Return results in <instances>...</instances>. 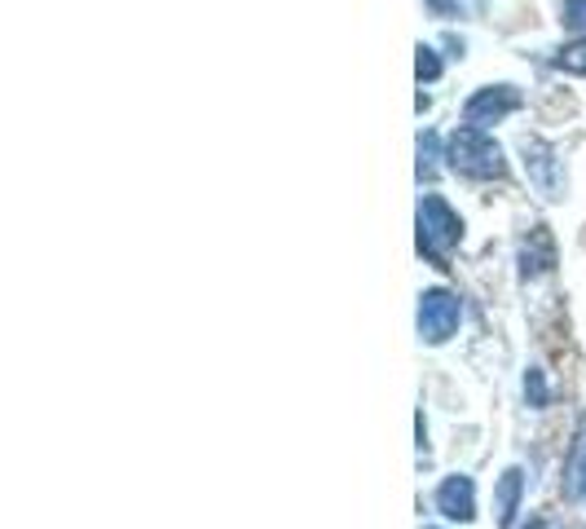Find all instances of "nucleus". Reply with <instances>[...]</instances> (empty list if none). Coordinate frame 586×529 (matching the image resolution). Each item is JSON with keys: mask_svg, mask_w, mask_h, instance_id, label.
<instances>
[{"mask_svg": "<svg viewBox=\"0 0 586 529\" xmlns=\"http://www.w3.org/2000/svg\"><path fill=\"white\" fill-rule=\"evenodd\" d=\"M459 318H463L459 296H450V292H441V288H432V292L419 296V336H424L428 345H446V340L459 331Z\"/></svg>", "mask_w": 586, "mask_h": 529, "instance_id": "3", "label": "nucleus"}, {"mask_svg": "<svg viewBox=\"0 0 586 529\" xmlns=\"http://www.w3.org/2000/svg\"><path fill=\"white\" fill-rule=\"evenodd\" d=\"M437 172V137H419V177H432Z\"/></svg>", "mask_w": 586, "mask_h": 529, "instance_id": "11", "label": "nucleus"}, {"mask_svg": "<svg viewBox=\"0 0 586 529\" xmlns=\"http://www.w3.org/2000/svg\"><path fill=\"white\" fill-rule=\"evenodd\" d=\"M450 168L463 177H503V150L481 128H459L450 137Z\"/></svg>", "mask_w": 586, "mask_h": 529, "instance_id": "2", "label": "nucleus"}, {"mask_svg": "<svg viewBox=\"0 0 586 529\" xmlns=\"http://www.w3.org/2000/svg\"><path fill=\"white\" fill-rule=\"evenodd\" d=\"M564 494L568 498L586 494V424L577 428V441H573V454H568V468H564Z\"/></svg>", "mask_w": 586, "mask_h": 529, "instance_id": "9", "label": "nucleus"}, {"mask_svg": "<svg viewBox=\"0 0 586 529\" xmlns=\"http://www.w3.org/2000/svg\"><path fill=\"white\" fill-rule=\"evenodd\" d=\"M459 238H463V216L441 194H424L419 199V251L432 264H446Z\"/></svg>", "mask_w": 586, "mask_h": 529, "instance_id": "1", "label": "nucleus"}, {"mask_svg": "<svg viewBox=\"0 0 586 529\" xmlns=\"http://www.w3.org/2000/svg\"><path fill=\"white\" fill-rule=\"evenodd\" d=\"M555 67H560V71H573V76H586V41H577V45L560 49Z\"/></svg>", "mask_w": 586, "mask_h": 529, "instance_id": "10", "label": "nucleus"}, {"mask_svg": "<svg viewBox=\"0 0 586 529\" xmlns=\"http://www.w3.org/2000/svg\"><path fill=\"white\" fill-rule=\"evenodd\" d=\"M415 71H419V80H437V76H441V63H437V54L419 45V63H415Z\"/></svg>", "mask_w": 586, "mask_h": 529, "instance_id": "14", "label": "nucleus"}, {"mask_svg": "<svg viewBox=\"0 0 586 529\" xmlns=\"http://www.w3.org/2000/svg\"><path fill=\"white\" fill-rule=\"evenodd\" d=\"M564 27L586 32V0H564Z\"/></svg>", "mask_w": 586, "mask_h": 529, "instance_id": "12", "label": "nucleus"}, {"mask_svg": "<svg viewBox=\"0 0 586 529\" xmlns=\"http://www.w3.org/2000/svg\"><path fill=\"white\" fill-rule=\"evenodd\" d=\"M525 397H529V406H546V380H542V371H529L525 375Z\"/></svg>", "mask_w": 586, "mask_h": 529, "instance_id": "13", "label": "nucleus"}, {"mask_svg": "<svg viewBox=\"0 0 586 529\" xmlns=\"http://www.w3.org/2000/svg\"><path fill=\"white\" fill-rule=\"evenodd\" d=\"M551 264H555V243H551L546 225H533L529 238L520 243V270H525V279H538L551 270Z\"/></svg>", "mask_w": 586, "mask_h": 529, "instance_id": "7", "label": "nucleus"}, {"mask_svg": "<svg viewBox=\"0 0 586 529\" xmlns=\"http://www.w3.org/2000/svg\"><path fill=\"white\" fill-rule=\"evenodd\" d=\"M529 529H551V525H546V520H533V525H529Z\"/></svg>", "mask_w": 586, "mask_h": 529, "instance_id": "15", "label": "nucleus"}, {"mask_svg": "<svg viewBox=\"0 0 586 529\" xmlns=\"http://www.w3.org/2000/svg\"><path fill=\"white\" fill-rule=\"evenodd\" d=\"M516 106H520V93H516L511 85H494V89H481V93L463 106V120H467L472 128H489V124L507 120Z\"/></svg>", "mask_w": 586, "mask_h": 529, "instance_id": "5", "label": "nucleus"}, {"mask_svg": "<svg viewBox=\"0 0 586 529\" xmlns=\"http://www.w3.org/2000/svg\"><path fill=\"white\" fill-rule=\"evenodd\" d=\"M525 168H529V181L542 190V199H560L564 194V164L546 142H538V137L525 142Z\"/></svg>", "mask_w": 586, "mask_h": 529, "instance_id": "4", "label": "nucleus"}, {"mask_svg": "<svg viewBox=\"0 0 586 529\" xmlns=\"http://www.w3.org/2000/svg\"><path fill=\"white\" fill-rule=\"evenodd\" d=\"M437 511L450 516V520H472L476 516V489L467 476H450L441 489H437Z\"/></svg>", "mask_w": 586, "mask_h": 529, "instance_id": "6", "label": "nucleus"}, {"mask_svg": "<svg viewBox=\"0 0 586 529\" xmlns=\"http://www.w3.org/2000/svg\"><path fill=\"white\" fill-rule=\"evenodd\" d=\"M520 485H525V472H520V468H507V472H503V481H498V494H494V511H498V525H511V520H516Z\"/></svg>", "mask_w": 586, "mask_h": 529, "instance_id": "8", "label": "nucleus"}]
</instances>
